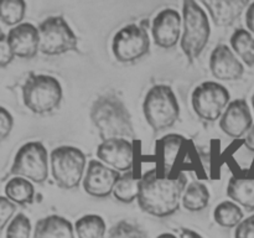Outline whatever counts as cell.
<instances>
[{
    "label": "cell",
    "mask_w": 254,
    "mask_h": 238,
    "mask_svg": "<svg viewBox=\"0 0 254 238\" xmlns=\"http://www.w3.org/2000/svg\"><path fill=\"white\" fill-rule=\"evenodd\" d=\"M6 238H30L31 222L24 213H17L6 227Z\"/></svg>",
    "instance_id": "29"
},
{
    "label": "cell",
    "mask_w": 254,
    "mask_h": 238,
    "mask_svg": "<svg viewBox=\"0 0 254 238\" xmlns=\"http://www.w3.org/2000/svg\"><path fill=\"white\" fill-rule=\"evenodd\" d=\"M108 238H148V236L140 226L128 221H119L111 227Z\"/></svg>",
    "instance_id": "28"
},
{
    "label": "cell",
    "mask_w": 254,
    "mask_h": 238,
    "mask_svg": "<svg viewBox=\"0 0 254 238\" xmlns=\"http://www.w3.org/2000/svg\"><path fill=\"white\" fill-rule=\"evenodd\" d=\"M246 24H247L248 31L254 35V2L248 6L246 12Z\"/></svg>",
    "instance_id": "34"
},
{
    "label": "cell",
    "mask_w": 254,
    "mask_h": 238,
    "mask_svg": "<svg viewBox=\"0 0 254 238\" xmlns=\"http://www.w3.org/2000/svg\"><path fill=\"white\" fill-rule=\"evenodd\" d=\"M97 158L109 168L128 173L131 171L134 160L133 143L128 139H108L103 140L97 148Z\"/></svg>",
    "instance_id": "12"
},
{
    "label": "cell",
    "mask_w": 254,
    "mask_h": 238,
    "mask_svg": "<svg viewBox=\"0 0 254 238\" xmlns=\"http://www.w3.org/2000/svg\"><path fill=\"white\" fill-rule=\"evenodd\" d=\"M26 12V2L24 0H2L0 4V19L7 26H17L21 24Z\"/></svg>",
    "instance_id": "27"
},
{
    "label": "cell",
    "mask_w": 254,
    "mask_h": 238,
    "mask_svg": "<svg viewBox=\"0 0 254 238\" xmlns=\"http://www.w3.org/2000/svg\"><path fill=\"white\" fill-rule=\"evenodd\" d=\"M252 106H253V109H254V93H253V97H252Z\"/></svg>",
    "instance_id": "38"
},
{
    "label": "cell",
    "mask_w": 254,
    "mask_h": 238,
    "mask_svg": "<svg viewBox=\"0 0 254 238\" xmlns=\"http://www.w3.org/2000/svg\"><path fill=\"white\" fill-rule=\"evenodd\" d=\"M211 26L207 14L198 2L189 0L183 4V36L180 46L189 63L200 57L208 44Z\"/></svg>",
    "instance_id": "3"
},
{
    "label": "cell",
    "mask_w": 254,
    "mask_h": 238,
    "mask_svg": "<svg viewBox=\"0 0 254 238\" xmlns=\"http://www.w3.org/2000/svg\"><path fill=\"white\" fill-rule=\"evenodd\" d=\"M15 55L7 42V37L5 34H1L0 36V66L1 68H5L7 64H10L14 60Z\"/></svg>",
    "instance_id": "31"
},
{
    "label": "cell",
    "mask_w": 254,
    "mask_h": 238,
    "mask_svg": "<svg viewBox=\"0 0 254 238\" xmlns=\"http://www.w3.org/2000/svg\"><path fill=\"white\" fill-rule=\"evenodd\" d=\"M220 126L223 133L233 139L247 135L253 126V118L245 98L235 99L228 104L220 119Z\"/></svg>",
    "instance_id": "14"
},
{
    "label": "cell",
    "mask_w": 254,
    "mask_h": 238,
    "mask_svg": "<svg viewBox=\"0 0 254 238\" xmlns=\"http://www.w3.org/2000/svg\"><path fill=\"white\" fill-rule=\"evenodd\" d=\"M14 126V118L11 114L6 111V108L1 107L0 108V138L5 140L12 130Z\"/></svg>",
    "instance_id": "32"
},
{
    "label": "cell",
    "mask_w": 254,
    "mask_h": 238,
    "mask_svg": "<svg viewBox=\"0 0 254 238\" xmlns=\"http://www.w3.org/2000/svg\"><path fill=\"white\" fill-rule=\"evenodd\" d=\"M156 238H178L173 233H161L160 236H158Z\"/></svg>",
    "instance_id": "37"
},
{
    "label": "cell",
    "mask_w": 254,
    "mask_h": 238,
    "mask_svg": "<svg viewBox=\"0 0 254 238\" xmlns=\"http://www.w3.org/2000/svg\"><path fill=\"white\" fill-rule=\"evenodd\" d=\"M216 223L225 228L238 227L243 221V211L236 202L223 201L213 211Z\"/></svg>",
    "instance_id": "25"
},
{
    "label": "cell",
    "mask_w": 254,
    "mask_h": 238,
    "mask_svg": "<svg viewBox=\"0 0 254 238\" xmlns=\"http://www.w3.org/2000/svg\"><path fill=\"white\" fill-rule=\"evenodd\" d=\"M143 111L146 121L155 133L171 128L180 117L178 98L168 84H156L149 89Z\"/></svg>",
    "instance_id": "4"
},
{
    "label": "cell",
    "mask_w": 254,
    "mask_h": 238,
    "mask_svg": "<svg viewBox=\"0 0 254 238\" xmlns=\"http://www.w3.org/2000/svg\"><path fill=\"white\" fill-rule=\"evenodd\" d=\"M5 193L10 201L20 206L32 203L35 198V188L31 181L19 176L7 181L5 185Z\"/></svg>",
    "instance_id": "21"
},
{
    "label": "cell",
    "mask_w": 254,
    "mask_h": 238,
    "mask_svg": "<svg viewBox=\"0 0 254 238\" xmlns=\"http://www.w3.org/2000/svg\"><path fill=\"white\" fill-rule=\"evenodd\" d=\"M183 16L174 9H165L154 17L151 34L156 46L161 49H173L181 40Z\"/></svg>",
    "instance_id": "13"
},
{
    "label": "cell",
    "mask_w": 254,
    "mask_h": 238,
    "mask_svg": "<svg viewBox=\"0 0 254 238\" xmlns=\"http://www.w3.org/2000/svg\"><path fill=\"white\" fill-rule=\"evenodd\" d=\"M184 144H185V138L179 134H169L156 141V155L160 161V168L158 170L165 175H169V171L173 168L175 159L178 158Z\"/></svg>",
    "instance_id": "20"
},
{
    "label": "cell",
    "mask_w": 254,
    "mask_h": 238,
    "mask_svg": "<svg viewBox=\"0 0 254 238\" xmlns=\"http://www.w3.org/2000/svg\"><path fill=\"white\" fill-rule=\"evenodd\" d=\"M89 117L102 141L117 138L133 140L135 138L130 113L117 94L99 96L92 104Z\"/></svg>",
    "instance_id": "2"
},
{
    "label": "cell",
    "mask_w": 254,
    "mask_h": 238,
    "mask_svg": "<svg viewBox=\"0 0 254 238\" xmlns=\"http://www.w3.org/2000/svg\"><path fill=\"white\" fill-rule=\"evenodd\" d=\"M231 47L233 52L247 64L248 67L254 66V36L247 29L236 30L231 36Z\"/></svg>",
    "instance_id": "22"
},
{
    "label": "cell",
    "mask_w": 254,
    "mask_h": 238,
    "mask_svg": "<svg viewBox=\"0 0 254 238\" xmlns=\"http://www.w3.org/2000/svg\"><path fill=\"white\" fill-rule=\"evenodd\" d=\"M148 20L122 27L113 37L112 51L119 62L129 63L140 60L150 51Z\"/></svg>",
    "instance_id": "8"
},
{
    "label": "cell",
    "mask_w": 254,
    "mask_h": 238,
    "mask_svg": "<svg viewBox=\"0 0 254 238\" xmlns=\"http://www.w3.org/2000/svg\"><path fill=\"white\" fill-rule=\"evenodd\" d=\"M51 174L57 186L72 190L79 185L86 169V155L76 146L64 145L54 149L50 155Z\"/></svg>",
    "instance_id": "6"
},
{
    "label": "cell",
    "mask_w": 254,
    "mask_h": 238,
    "mask_svg": "<svg viewBox=\"0 0 254 238\" xmlns=\"http://www.w3.org/2000/svg\"><path fill=\"white\" fill-rule=\"evenodd\" d=\"M227 195L237 205L248 212L254 211V174L246 176H232L228 181Z\"/></svg>",
    "instance_id": "19"
},
{
    "label": "cell",
    "mask_w": 254,
    "mask_h": 238,
    "mask_svg": "<svg viewBox=\"0 0 254 238\" xmlns=\"http://www.w3.org/2000/svg\"><path fill=\"white\" fill-rule=\"evenodd\" d=\"M245 145L248 150L254 153V124L251 130L247 133V135L245 136Z\"/></svg>",
    "instance_id": "35"
},
{
    "label": "cell",
    "mask_w": 254,
    "mask_h": 238,
    "mask_svg": "<svg viewBox=\"0 0 254 238\" xmlns=\"http://www.w3.org/2000/svg\"><path fill=\"white\" fill-rule=\"evenodd\" d=\"M231 94L225 86L215 81L198 84L192 92L191 103L195 113L206 121H216L231 103Z\"/></svg>",
    "instance_id": "10"
},
{
    "label": "cell",
    "mask_w": 254,
    "mask_h": 238,
    "mask_svg": "<svg viewBox=\"0 0 254 238\" xmlns=\"http://www.w3.org/2000/svg\"><path fill=\"white\" fill-rule=\"evenodd\" d=\"M10 175L25 178L35 183H44L49 178V153L40 141H30L17 150Z\"/></svg>",
    "instance_id": "9"
},
{
    "label": "cell",
    "mask_w": 254,
    "mask_h": 238,
    "mask_svg": "<svg viewBox=\"0 0 254 238\" xmlns=\"http://www.w3.org/2000/svg\"><path fill=\"white\" fill-rule=\"evenodd\" d=\"M16 211V203L10 201L6 196L0 197V227L4 230L6 227L7 222H10V218H14L12 215Z\"/></svg>",
    "instance_id": "30"
},
{
    "label": "cell",
    "mask_w": 254,
    "mask_h": 238,
    "mask_svg": "<svg viewBox=\"0 0 254 238\" xmlns=\"http://www.w3.org/2000/svg\"><path fill=\"white\" fill-rule=\"evenodd\" d=\"M74 231L78 238H104L107 226L98 215H84L74 223Z\"/></svg>",
    "instance_id": "24"
},
{
    "label": "cell",
    "mask_w": 254,
    "mask_h": 238,
    "mask_svg": "<svg viewBox=\"0 0 254 238\" xmlns=\"http://www.w3.org/2000/svg\"><path fill=\"white\" fill-rule=\"evenodd\" d=\"M210 69L212 76L220 81H237L245 73L242 62L225 44L217 45L213 49L210 57Z\"/></svg>",
    "instance_id": "15"
},
{
    "label": "cell",
    "mask_w": 254,
    "mask_h": 238,
    "mask_svg": "<svg viewBox=\"0 0 254 238\" xmlns=\"http://www.w3.org/2000/svg\"><path fill=\"white\" fill-rule=\"evenodd\" d=\"M122 174L99 160H91L83 178V188L93 197H107L113 193Z\"/></svg>",
    "instance_id": "11"
},
{
    "label": "cell",
    "mask_w": 254,
    "mask_h": 238,
    "mask_svg": "<svg viewBox=\"0 0 254 238\" xmlns=\"http://www.w3.org/2000/svg\"><path fill=\"white\" fill-rule=\"evenodd\" d=\"M186 187L188 178L184 173L170 176L158 169H151L140 178L136 201L144 212L165 218L180 208V201Z\"/></svg>",
    "instance_id": "1"
},
{
    "label": "cell",
    "mask_w": 254,
    "mask_h": 238,
    "mask_svg": "<svg viewBox=\"0 0 254 238\" xmlns=\"http://www.w3.org/2000/svg\"><path fill=\"white\" fill-rule=\"evenodd\" d=\"M74 227L67 218L51 215L37 221L34 238H74Z\"/></svg>",
    "instance_id": "18"
},
{
    "label": "cell",
    "mask_w": 254,
    "mask_h": 238,
    "mask_svg": "<svg viewBox=\"0 0 254 238\" xmlns=\"http://www.w3.org/2000/svg\"><path fill=\"white\" fill-rule=\"evenodd\" d=\"M40 52L57 56L67 52H79L78 39L62 16H50L39 25Z\"/></svg>",
    "instance_id": "7"
},
{
    "label": "cell",
    "mask_w": 254,
    "mask_h": 238,
    "mask_svg": "<svg viewBox=\"0 0 254 238\" xmlns=\"http://www.w3.org/2000/svg\"><path fill=\"white\" fill-rule=\"evenodd\" d=\"M235 238H254V213L245 218L238 227H236Z\"/></svg>",
    "instance_id": "33"
},
{
    "label": "cell",
    "mask_w": 254,
    "mask_h": 238,
    "mask_svg": "<svg viewBox=\"0 0 254 238\" xmlns=\"http://www.w3.org/2000/svg\"><path fill=\"white\" fill-rule=\"evenodd\" d=\"M22 101L26 108L36 114L51 113L62 101V86L54 76L30 73L22 84Z\"/></svg>",
    "instance_id": "5"
},
{
    "label": "cell",
    "mask_w": 254,
    "mask_h": 238,
    "mask_svg": "<svg viewBox=\"0 0 254 238\" xmlns=\"http://www.w3.org/2000/svg\"><path fill=\"white\" fill-rule=\"evenodd\" d=\"M180 238H203L202 236L198 235L195 231L190 230V228H180Z\"/></svg>",
    "instance_id": "36"
},
{
    "label": "cell",
    "mask_w": 254,
    "mask_h": 238,
    "mask_svg": "<svg viewBox=\"0 0 254 238\" xmlns=\"http://www.w3.org/2000/svg\"><path fill=\"white\" fill-rule=\"evenodd\" d=\"M210 202V191L206 185L192 181L189 183L183 195V206L191 212H198L207 207Z\"/></svg>",
    "instance_id": "23"
},
{
    "label": "cell",
    "mask_w": 254,
    "mask_h": 238,
    "mask_svg": "<svg viewBox=\"0 0 254 238\" xmlns=\"http://www.w3.org/2000/svg\"><path fill=\"white\" fill-rule=\"evenodd\" d=\"M139 182H140V178H135L133 171L122 174L121 178L113 190V196L116 200L123 203H131L133 201L138 200Z\"/></svg>",
    "instance_id": "26"
},
{
    "label": "cell",
    "mask_w": 254,
    "mask_h": 238,
    "mask_svg": "<svg viewBox=\"0 0 254 238\" xmlns=\"http://www.w3.org/2000/svg\"><path fill=\"white\" fill-rule=\"evenodd\" d=\"M201 4L208 10L216 26H231L240 19L250 2L247 0H203Z\"/></svg>",
    "instance_id": "17"
},
{
    "label": "cell",
    "mask_w": 254,
    "mask_h": 238,
    "mask_svg": "<svg viewBox=\"0 0 254 238\" xmlns=\"http://www.w3.org/2000/svg\"><path fill=\"white\" fill-rule=\"evenodd\" d=\"M6 37L14 55L20 59H34L40 51L39 27L35 25L22 22L10 29Z\"/></svg>",
    "instance_id": "16"
}]
</instances>
